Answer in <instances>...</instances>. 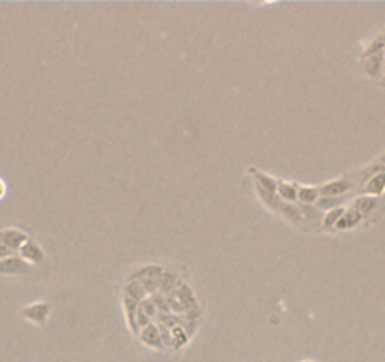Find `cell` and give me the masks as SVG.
Returning a JSON list of instances; mask_svg holds the SVG:
<instances>
[{"instance_id":"cell-9","label":"cell","mask_w":385,"mask_h":362,"mask_svg":"<svg viewBox=\"0 0 385 362\" xmlns=\"http://www.w3.org/2000/svg\"><path fill=\"white\" fill-rule=\"evenodd\" d=\"M317 195H319V190L317 189H312V187H300L297 193V198L306 204H312L317 198Z\"/></svg>"},{"instance_id":"cell-1","label":"cell","mask_w":385,"mask_h":362,"mask_svg":"<svg viewBox=\"0 0 385 362\" xmlns=\"http://www.w3.org/2000/svg\"><path fill=\"white\" fill-rule=\"evenodd\" d=\"M29 236L19 228H2L0 230V258L18 255Z\"/></svg>"},{"instance_id":"cell-2","label":"cell","mask_w":385,"mask_h":362,"mask_svg":"<svg viewBox=\"0 0 385 362\" xmlns=\"http://www.w3.org/2000/svg\"><path fill=\"white\" fill-rule=\"evenodd\" d=\"M50 313L51 304H48V302H34V304H29V306L23 307L19 312V315L25 321H29V323H32V325L42 326L50 319Z\"/></svg>"},{"instance_id":"cell-4","label":"cell","mask_w":385,"mask_h":362,"mask_svg":"<svg viewBox=\"0 0 385 362\" xmlns=\"http://www.w3.org/2000/svg\"><path fill=\"white\" fill-rule=\"evenodd\" d=\"M19 257L23 258L25 263L31 264V266H34V264H40L44 260L46 253L44 249L40 247L38 242H34V239H27L25 244H23V247L19 249Z\"/></svg>"},{"instance_id":"cell-6","label":"cell","mask_w":385,"mask_h":362,"mask_svg":"<svg viewBox=\"0 0 385 362\" xmlns=\"http://www.w3.org/2000/svg\"><path fill=\"white\" fill-rule=\"evenodd\" d=\"M365 193L372 195V197H382V195H384L385 193V170L372 174V176L367 179Z\"/></svg>"},{"instance_id":"cell-14","label":"cell","mask_w":385,"mask_h":362,"mask_svg":"<svg viewBox=\"0 0 385 362\" xmlns=\"http://www.w3.org/2000/svg\"><path fill=\"white\" fill-rule=\"evenodd\" d=\"M278 189H280V193L284 195V198H287V200H297V187H295V185L280 183V181H278Z\"/></svg>"},{"instance_id":"cell-7","label":"cell","mask_w":385,"mask_h":362,"mask_svg":"<svg viewBox=\"0 0 385 362\" xmlns=\"http://www.w3.org/2000/svg\"><path fill=\"white\" fill-rule=\"evenodd\" d=\"M360 221H363V215H360L359 211H355L354 208L346 209L344 215L338 219V223H336V228H338V230H349V228L359 227Z\"/></svg>"},{"instance_id":"cell-16","label":"cell","mask_w":385,"mask_h":362,"mask_svg":"<svg viewBox=\"0 0 385 362\" xmlns=\"http://www.w3.org/2000/svg\"><path fill=\"white\" fill-rule=\"evenodd\" d=\"M4 197H6V183H4V179L0 178V200Z\"/></svg>"},{"instance_id":"cell-3","label":"cell","mask_w":385,"mask_h":362,"mask_svg":"<svg viewBox=\"0 0 385 362\" xmlns=\"http://www.w3.org/2000/svg\"><path fill=\"white\" fill-rule=\"evenodd\" d=\"M31 272L32 266L19 257V253L12 255V257L0 258V276H27Z\"/></svg>"},{"instance_id":"cell-15","label":"cell","mask_w":385,"mask_h":362,"mask_svg":"<svg viewBox=\"0 0 385 362\" xmlns=\"http://www.w3.org/2000/svg\"><path fill=\"white\" fill-rule=\"evenodd\" d=\"M284 214L287 215V217H291L293 215V211H297V209H293L291 206H286V204H284ZM298 219H300V214H295V217H293V221H298Z\"/></svg>"},{"instance_id":"cell-8","label":"cell","mask_w":385,"mask_h":362,"mask_svg":"<svg viewBox=\"0 0 385 362\" xmlns=\"http://www.w3.org/2000/svg\"><path fill=\"white\" fill-rule=\"evenodd\" d=\"M379 200L376 197H359L354 200V209L355 211H359L363 217H367L374 211V209L378 208Z\"/></svg>"},{"instance_id":"cell-18","label":"cell","mask_w":385,"mask_h":362,"mask_svg":"<svg viewBox=\"0 0 385 362\" xmlns=\"http://www.w3.org/2000/svg\"><path fill=\"white\" fill-rule=\"evenodd\" d=\"M302 362H314V361H302Z\"/></svg>"},{"instance_id":"cell-17","label":"cell","mask_w":385,"mask_h":362,"mask_svg":"<svg viewBox=\"0 0 385 362\" xmlns=\"http://www.w3.org/2000/svg\"><path fill=\"white\" fill-rule=\"evenodd\" d=\"M382 162H384V165H385V153L382 155Z\"/></svg>"},{"instance_id":"cell-10","label":"cell","mask_w":385,"mask_h":362,"mask_svg":"<svg viewBox=\"0 0 385 362\" xmlns=\"http://www.w3.org/2000/svg\"><path fill=\"white\" fill-rule=\"evenodd\" d=\"M365 68H367V72L372 78H376V76L379 74V70H382V55H372L370 59L367 61V64H365Z\"/></svg>"},{"instance_id":"cell-11","label":"cell","mask_w":385,"mask_h":362,"mask_svg":"<svg viewBox=\"0 0 385 362\" xmlns=\"http://www.w3.org/2000/svg\"><path fill=\"white\" fill-rule=\"evenodd\" d=\"M344 211L346 209L344 208H335V209H330V214L325 217V227H336V223H338V219H340L342 215H344Z\"/></svg>"},{"instance_id":"cell-13","label":"cell","mask_w":385,"mask_h":362,"mask_svg":"<svg viewBox=\"0 0 385 362\" xmlns=\"http://www.w3.org/2000/svg\"><path fill=\"white\" fill-rule=\"evenodd\" d=\"M253 172H255V176L259 178V181L262 183V189L270 190V193H274V190H276V187H278V181H276V179L268 178V176H265V174H261V172H257V170H253Z\"/></svg>"},{"instance_id":"cell-12","label":"cell","mask_w":385,"mask_h":362,"mask_svg":"<svg viewBox=\"0 0 385 362\" xmlns=\"http://www.w3.org/2000/svg\"><path fill=\"white\" fill-rule=\"evenodd\" d=\"M149 332L151 334H144L142 340H144V344H148V345H153V347H159L161 345V336H159V332H157V328H153V326H149Z\"/></svg>"},{"instance_id":"cell-5","label":"cell","mask_w":385,"mask_h":362,"mask_svg":"<svg viewBox=\"0 0 385 362\" xmlns=\"http://www.w3.org/2000/svg\"><path fill=\"white\" fill-rule=\"evenodd\" d=\"M351 189V181H348V179H336V181H332V183L329 185H323L319 190V195L321 197H335L338 198L340 195H344L346 190Z\"/></svg>"}]
</instances>
